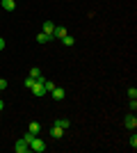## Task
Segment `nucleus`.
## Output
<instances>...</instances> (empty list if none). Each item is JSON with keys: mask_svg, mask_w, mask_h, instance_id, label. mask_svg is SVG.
Listing matches in <instances>:
<instances>
[{"mask_svg": "<svg viewBox=\"0 0 137 153\" xmlns=\"http://www.w3.org/2000/svg\"><path fill=\"white\" fill-rule=\"evenodd\" d=\"M27 130L32 135H39V130H41V126H39V121H30V126H27Z\"/></svg>", "mask_w": 137, "mask_h": 153, "instance_id": "9b49d317", "label": "nucleus"}, {"mask_svg": "<svg viewBox=\"0 0 137 153\" xmlns=\"http://www.w3.org/2000/svg\"><path fill=\"white\" fill-rule=\"evenodd\" d=\"M69 32H66L64 25H55V30H53V39H64Z\"/></svg>", "mask_w": 137, "mask_h": 153, "instance_id": "20e7f679", "label": "nucleus"}, {"mask_svg": "<svg viewBox=\"0 0 137 153\" xmlns=\"http://www.w3.org/2000/svg\"><path fill=\"white\" fill-rule=\"evenodd\" d=\"M62 41H64V46H73V44H76V39H73V37H69V34H66V37L62 39Z\"/></svg>", "mask_w": 137, "mask_h": 153, "instance_id": "4468645a", "label": "nucleus"}, {"mask_svg": "<svg viewBox=\"0 0 137 153\" xmlns=\"http://www.w3.org/2000/svg\"><path fill=\"white\" fill-rule=\"evenodd\" d=\"M2 108H5V101H2V98H0V110H2Z\"/></svg>", "mask_w": 137, "mask_h": 153, "instance_id": "5701e85b", "label": "nucleus"}, {"mask_svg": "<svg viewBox=\"0 0 137 153\" xmlns=\"http://www.w3.org/2000/svg\"><path fill=\"white\" fill-rule=\"evenodd\" d=\"M124 126H126V128H130V130H135V128H137V119H135V114H126Z\"/></svg>", "mask_w": 137, "mask_h": 153, "instance_id": "423d86ee", "label": "nucleus"}, {"mask_svg": "<svg viewBox=\"0 0 137 153\" xmlns=\"http://www.w3.org/2000/svg\"><path fill=\"white\" fill-rule=\"evenodd\" d=\"M23 140H25V142H27V146H30V142H32V140H34V135H32V133H30V130H27V133H25V135H23Z\"/></svg>", "mask_w": 137, "mask_h": 153, "instance_id": "2eb2a0df", "label": "nucleus"}, {"mask_svg": "<svg viewBox=\"0 0 137 153\" xmlns=\"http://www.w3.org/2000/svg\"><path fill=\"white\" fill-rule=\"evenodd\" d=\"M39 76H41V69H39V66H32V69H30V78H34V80H37Z\"/></svg>", "mask_w": 137, "mask_h": 153, "instance_id": "f8f14e48", "label": "nucleus"}, {"mask_svg": "<svg viewBox=\"0 0 137 153\" xmlns=\"http://www.w3.org/2000/svg\"><path fill=\"white\" fill-rule=\"evenodd\" d=\"M128 98H137V89H135V87H130V89H128Z\"/></svg>", "mask_w": 137, "mask_h": 153, "instance_id": "f3484780", "label": "nucleus"}, {"mask_svg": "<svg viewBox=\"0 0 137 153\" xmlns=\"http://www.w3.org/2000/svg\"><path fill=\"white\" fill-rule=\"evenodd\" d=\"M62 135H64V128H59L57 123H53V128H50V137H53V140H59Z\"/></svg>", "mask_w": 137, "mask_h": 153, "instance_id": "0eeeda50", "label": "nucleus"}, {"mask_svg": "<svg viewBox=\"0 0 137 153\" xmlns=\"http://www.w3.org/2000/svg\"><path fill=\"white\" fill-rule=\"evenodd\" d=\"M50 96H53V101H64V96H66V91L62 89V87H57V85H55V87H53L50 89Z\"/></svg>", "mask_w": 137, "mask_h": 153, "instance_id": "7ed1b4c3", "label": "nucleus"}, {"mask_svg": "<svg viewBox=\"0 0 137 153\" xmlns=\"http://www.w3.org/2000/svg\"><path fill=\"white\" fill-rule=\"evenodd\" d=\"M0 7H2L5 12H14V9H16V2H14V0H0Z\"/></svg>", "mask_w": 137, "mask_h": 153, "instance_id": "6e6552de", "label": "nucleus"}, {"mask_svg": "<svg viewBox=\"0 0 137 153\" xmlns=\"http://www.w3.org/2000/svg\"><path fill=\"white\" fill-rule=\"evenodd\" d=\"M130 110H137V98H130Z\"/></svg>", "mask_w": 137, "mask_h": 153, "instance_id": "aec40b11", "label": "nucleus"}, {"mask_svg": "<svg viewBox=\"0 0 137 153\" xmlns=\"http://www.w3.org/2000/svg\"><path fill=\"white\" fill-rule=\"evenodd\" d=\"M53 30H55V23H53V21H44V30L41 32H46V34L53 37Z\"/></svg>", "mask_w": 137, "mask_h": 153, "instance_id": "1a4fd4ad", "label": "nucleus"}, {"mask_svg": "<svg viewBox=\"0 0 137 153\" xmlns=\"http://www.w3.org/2000/svg\"><path fill=\"white\" fill-rule=\"evenodd\" d=\"M30 151H37V153H44L46 151V144H44V140H41L39 135H34V140L30 142Z\"/></svg>", "mask_w": 137, "mask_h": 153, "instance_id": "f03ea898", "label": "nucleus"}, {"mask_svg": "<svg viewBox=\"0 0 137 153\" xmlns=\"http://www.w3.org/2000/svg\"><path fill=\"white\" fill-rule=\"evenodd\" d=\"M44 87H46V91H50L53 87H55V82H53V80H44Z\"/></svg>", "mask_w": 137, "mask_h": 153, "instance_id": "dca6fc26", "label": "nucleus"}, {"mask_svg": "<svg viewBox=\"0 0 137 153\" xmlns=\"http://www.w3.org/2000/svg\"><path fill=\"white\" fill-rule=\"evenodd\" d=\"M55 123H57L59 128H64V130H66V128H69V126H71V121H69V119H57V121H55Z\"/></svg>", "mask_w": 137, "mask_h": 153, "instance_id": "ddd939ff", "label": "nucleus"}, {"mask_svg": "<svg viewBox=\"0 0 137 153\" xmlns=\"http://www.w3.org/2000/svg\"><path fill=\"white\" fill-rule=\"evenodd\" d=\"M14 151H16V153H27V151H30V146H27L25 140H19L16 144H14Z\"/></svg>", "mask_w": 137, "mask_h": 153, "instance_id": "39448f33", "label": "nucleus"}, {"mask_svg": "<svg viewBox=\"0 0 137 153\" xmlns=\"http://www.w3.org/2000/svg\"><path fill=\"white\" fill-rule=\"evenodd\" d=\"M2 48H5V39L0 37V51H2Z\"/></svg>", "mask_w": 137, "mask_h": 153, "instance_id": "4be33fe9", "label": "nucleus"}, {"mask_svg": "<svg viewBox=\"0 0 137 153\" xmlns=\"http://www.w3.org/2000/svg\"><path fill=\"white\" fill-rule=\"evenodd\" d=\"M5 87H7V80H0V91L5 89Z\"/></svg>", "mask_w": 137, "mask_h": 153, "instance_id": "412c9836", "label": "nucleus"}, {"mask_svg": "<svg viewBox=\"0 0 137 153\" xmlns=\"http://www.w3.org/2000/svg\"><path fill=\"white\" fill-rule=\"evenodd\" d=\"M44 80H46V78H44V76H39L37 80H34V85L30 87V89H32V94L37 96V98H41V96L48 94V91H46V87H44Z\"/></svg>", "mask_w": 137, "mask_h": 153, "instance_id": "f257e3e1", "label": "nucleus"}, {"mask_svg": "<svg viewBox=\"0 0 137 153\" xmlns=\"http://www.w3.org/2000/svg\"><path fill=\"white\" fill-rule=\"evenodd\" d=\"M130 146H133V149H137V135H135V133L130 135Z\"/></svg>", "mask_w": 137, "mask_h": 153, "instance_id": "a211bd4d", "label": "nucleus"}, {"mask_svg": "<svg viewBox=\"0 0 137 153\" xmlns=\"http://www.w3.org/2000/svg\"><path fill=\"white\" fill-rule=\"evenodd\" d=\"M32 85H34V78H30V76H27V78H25V87H27V89H30Z\"/></svg>", "mask_w": 137, "mask_h": 153, "instance_id": "6ab92c4d", "label": "nucleus"}, {"mask_svg": "<svg viewBox=\"0 0 137 153\" xmlns=\"http://www.w3.org/2000/svg\"><path fill=\"white\" fill-rule=\"evenodd\" d=\"M50 34H46V32H39V34H37V44H48V41H50Z\"/></svg>", "mask_w": 137, "mask_h": 153, "instance_id": "9d476101", "label": "nucleus"}]
</instances>
